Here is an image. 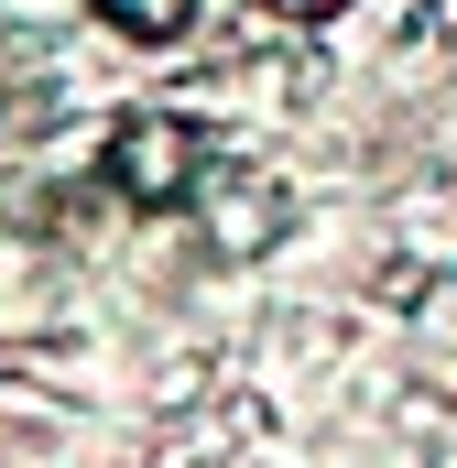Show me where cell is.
<instances>
[{"label": "cell", "instance_id": "cell-1", "mask_svg": "<svg viewBox=\"0 0 457 468\" xmlns=\"http://www.w3.org/2000/svg\"><path fill=\"white\" fill-rule=\"evenodd\" d=\"M197 164H207V142H197V120H175V110H131L99 142V175H110L120 207H186Z\"/></svg>", "mask_w": 457, "mask_h": 468}, {"label": "cell", "instance_id": "cell-2", "mask_svg": "<svg viewBox=\"0 0 457 468\" xmlns=\"http://www.w3.org/2000/svg\"><path fill=\"white\" fill-rule=\"evenodd\" d=\"M99 22L131 33V44H175V33L197 22V0H99Z\"/></svg>", "mask_w": 457, "mask_h": 468}, {"label": "cell", "instance_id": "cell-3", "mask_svg": "<svg viewBox=\"0 0 457 468\" xmlns=\"http://www.w3.org/2000/svg\"><path fill=\"white\" fill-rule=\"evenodd\" d=\"M261 11H283V22H327V11H348V0H261Z\"/></svg>", "mask_w": 457, "mask_h": 468}]
</instances>
